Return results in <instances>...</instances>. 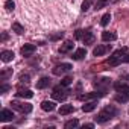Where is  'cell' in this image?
Returning a JSON list of instances; mask_svg holds the SVG:
<instances>
[{
	"instance_id": "20",
	"label": "cell",
	"mask_w": 129,
	"mask_h": 129,
	"mask_svg": "<svg viewBox=\"0 0 129 129\" xmlns=\"http://www.w3.org/2000/svg\"><path fill=\"white\" fill-rule=\"evenodd\" d=\"M96 106H97V103L94 100H91V102H87L85 105H82V111L84 112H91V111L96 109Z\"/></svg>"
},
{
	"instance_id": "3",
	"label": "cell",
	"mask_w": 129,
	"mask_h": 129,
	"mask_svg": "<svg viewBox=\"0 0 129 129\" xmlns=\"http://www.w3.org/2000/svg\"><path fill=\"white\" fill-rule=\"evenodd\" d=\"M69 93H70V90L67 87H64V85L59 84V85H56L52 90V99H55L58 102H62V100H66L69 97Z\"/></svg>"
},
{
	"instance_id": "2",
	"label": "cell",
	"mask_w": 129,
	"mask_h": 129,
	"mask_svg": "<svg viewBox=\"0 0 129 129\" xmlns=\"http://www.w3.org/2000/svg\"><path fill=\"white\" fill-rule=\"evenodd\" d=\"M115 114H117V108L112 106V105H106V106L97 114L96 121H97V123H106V121H109L112 117H115Z\"/></svg>"
},
{
	"instance_id": "33",
	"label": "cell",
	"mask_w": 129,
	"mask_h": 129,
	"mask_svg": "<svg viewBox=\"0 0 129 129\" xmlns=\"http://www.w3.org/2000/svg\"><path fill=\"white\" fill-rule=\"evenodd\" d=\"M82 37H84V30H81V29L75 30V40H81L82 41Z\"/></svg>"
},
{
	"instance_id": "22",
	"label": "cell",
	"mask_w": 129,
	"mask_h": 129,
	"mask_svg": "<svg viewBox=\"0 0 129 129\" xmlns=\"http://www.w3.org/2000/svg\"><path fill=\"white\" fill-rule=\"evenodd\" d=\"M111 2H112V0H97V3H96L94 9H96V11H99V9L105 8V6H108V5H109Z\"/></svg>"
},
{
	"instance_id": "7",
	"label": "cell",
	"mask_w": 129,
	"mask_h": 129,
	"mask_svg": "<svg viewBox=\"0 0 129 129\" xmlns=\"http://www.w3.org/2000/svg\"><path fill=\"white\" fill-rule=\"evenodd\" d=\"M106 93H103V91H94V93H87V94H82V96H79L78 99L79 100H94V99H99V97H103Z\"/></svg>"
},
{
	"instance_id": "31",
	"label": "cell",
	"mask_w": 129,
	"mask_h": 129,
	"mask_svg": "<svg viewBox=\"0 0 129 129\" xmlns=\"http://www.w3.org/2000/svg\"><path fill=\"white\" fill-rule=\"evenodd\" d=\"M62 37H64V32H58V34H55V35H50L49 40H50V41H56V40H61Z\"/></svg>"
},
{
	"instance_id": "11",
	"label": "cell",
	"mask_w": 129,
	"mask_h": 129,
	"mask_svg": "<svg viewBox=\"0 0 129 129\" xmlns=\"http://www.w3.org/2000/svg\"><path fill=\"white\" fill-rule=\"evenodd\" d=\"M94 34L91 32V29H87V30H84V37H82V41H84V44H93L94 43Z\"/></svg>"
},
{
	"instance_id": "14",
	"label": "cell",
	"mask_w": 129,
	"mask_h": 129,
	"mask_svg": "<svg viewBox=\"0 0 129 129\" xmlns=\"http://www.w3.org/2000/svg\"><path fill=\"white\" fill-rule=\"evenodd\" d=\"M73 46H75V44H73V41H66L64 44H61V47H59V50H58V52H59L61 55H67V53L73 49Z\"/></svg>"
},
{
	"instance_id": "15",
	"label": "cell",
	"mask_w": 129,
	"mask_h": 129,
	"mask_svg": "<svg viewBox=\"0 0 129 129\" xmlns=\"http://www.w3.org/2000/svg\"><path fill=\"white\" fill-rule=\"evenodd\" d=\"M85 56H87V50H85L84 47H81V49L75 50V52H73V55H72V58H73L75 61H81V59H84Z\"/></svg>"
},
{
	"instance_id": "29",
	"label": "cell",
	"mask_w": 129,
	"mask_h": 129,
	"mask_svg": "<svg viewBox=\"0 0 129 129\" xmlns=\"http://www.w3.org/2000/svg\"><path fill=\"white\" fill-rule=\"evenodd\" d=\"M127 99H129V96H127V94H123V93H118V94H115V100H117V102H121V103H124V102H127Z\"/></svg>"
},
{
	"instance_id": "25",
	"label": "cell",
	"mask_w": 129,
	"mask_h": 129,
	"mask_svg": "<svg viewBox=\"0 0 129 129\" xmlns=\"http://www.w3.org/2000/svg\"><path fill=\"white\" fill-rule=\"evenodd\" d=\"M94 2H96V0H84V2H82V8H81L82 12H87V11L91 8V5H93Z\"/></svg>"
},
{
	"instance_id": "34",
	"label": "cell",
	"mask_w": 129,
	"mask_h": 129,
	"mask_svg": "<svg viewBox=\"0 0 129 129\" xmlns=\"http://www.w3.org/2000/svg\"><path fill=\"white\" fill-rule=\"evenodd\" d=\"M8 90H9V85L3 82V84H2V87H0V93H2V94H5V93H6Z\"/></svg>"
},
{
	"instance_id": "36",
	"label": "cell",
	"mask_w": 129,
	"mask_h": 129,
	"mask_svg": "<svg viewBox=\"0 0 129 129\" xmlns=\"http://www.w3.org/2000/svg\"><path fill=\"white\" fill-rule=\"evenodd\" d=\"M6 40H8V34H6V32H5V34H3V35H2V41H6Z\"/></svg>"
},
{
	"instance_id": "24",
	"label": "cell",
	"mask_w": 129,
	"mask_h": 129,
	"mask_svg": "<svg viewBox=\"0 0 129 129\" xmlns=\"http://www.w3.org/2000/svg\"><path fill=\"white\" fill-rule=\"evenodd\" d=\"M12 30L15 32V34H18V35H21V34H24V27L20 24V23H12Z\"/></svg>"
},
{
	"instance_id": "26",
	"label": "cell",
	"mask_w": 129,
	"mask_h": 129,
	"mask_svg": "<svg viewBox=\"0 0 129 129\" xmlns=\"http://www.w3.org/2000/svg\"><path fill=\"white\" fill-rule=\"evenodd\" d=\"M78 126H79V121H78L76 118L69 120V121H66V124H64V127H66V129H70V127H78Z\"/></svg>"
},
{
	"instance_id": "1",
	"label": "cell",
	"mask_w": 129,
	"mask_h": 129,
	"mask_svg": "<svg viewBox=\"0 0 129 129\" xmlns=\"http://www.w3.org/2000/svg\"><path fill=\"white\" fill-rule=\"evenodd\" d=\"M126 62H129V49L127 47H121V49L115 50L106 61L109 67H117L120 64H126Z\"/></svg>"
},
{
	"instance_id": "18",
	"label": "cell",
	"mask_w": 129,
	"mask_h": 129,
	"mask_svg": "<svg viewBox=\"0 0 129 129\" xmlns=\"http://www.w3.org/2000/svg\"><path fill=\"white\" fill-rule=\"evenodd\" d=\"M102 40H103V41H114V40H117V34H115V32L105 30V32L102 34Z\"/></svg>"
},
{
	"instance_id": "6",
	"label": "cell",
	"mask_w": 129,
	"mask_h": 129,
	"mask_svg": "<svg viewBox=\"0 0 129 129\" xmlns=\"http://www.w3.org/2000/svg\"><path fill=\"white\" fill-rule=\"evenodd\" d=\"M93 84H94V87H96L99 91L106 93V91H108V88L111 87V79H108V78H102V79H96Z\"/></svg>"
},
{
	"instance_id": "16",
	"label": "cell",
	"mask_w": 129,
	"mask_h": 129,
	"mask_svg": "<svg viewBox=\"0 0 129 129\" xmlns=\"http://www.w3.org/2000/svg\"><path fill=\"white\" fill-rule=\"evenodd\" d=\"M0 59H2L3 62H11L14 59V52L12 50H3L2 53H0Z\"/></svg>"
},
{
	"instance_id": "8",
	"label": "cell",
	"mask_w": 129,
	"mask_h": 129,
	"mask_svg": "<svg viewBox=\"0 0 129 129\" xmlns=\"http://www.w3.org/2000/svg\"><path fill=\"white\" fill-rule=\"evenodd\" d=\"M109 50H111V44H100V46H97V47L93 49V55L94 56H103Z\"/></svg>"
},
{
	"instance_id": "12",
	"label": "cell",
	"mask_w": 129,
	"mask_h": 129,
	"mask_svg": "<svg viewBox=\"0 0 129 129\" xmlns=\"http://www.w3.org/2000/svg\"><path fill=\"white\" fill-rule=\"evenodd\" d=\"M35 50H37V46H35V44H24L20 52H21L23 56H30Z\"/></svg>"
},
{
	"instance_id": "27",
	"label": "cell",
	"mask_w": 129,
	"mask_h": 129,
	"mask_svg": "<svg viewBox=\"0 0 129 129\" xmlns=\"http://www.w3.org/2000/svg\"><path fill=\"white\" fill-rule=\"evenodd\" d=\"M18 81H20V84H29L30 82V76L27 73H21L18 76Z\"/></svg>"
},
{
	"instance_id": "32",
	"label": "cell",
	"mask_w": 129,
	"mask_h": 129,
	"mask_svg": "<svg viewBox=\"0 0 129 129\" xmlns=\"http://www.w3.org/2000/svg\"><path fill=\"white\" fill-rule=\"evenodd\" d=\"M5 8H6V11H14V8H15V3L12 2V0H8V2L5 3Z\"/></svg>"
},
{
	"instance_id": "10",
	"label": "cell",
	"mask_w": 129,
	"mask_h": 129,
	"mask_svg": "<svg viewBox=\"0 0 129 129\" xmlns=\"http://www.w3.org/2000/svg\"><path fill=\"white\" fill-rule=\"evenodd\" d=\"M14 118V112L8 108L2 109V112H0V121H11Z\"/></svg>"
},
{
	"instance_id": "28",
	"label": "cell",
	"mask_w": 129,
	"mask_h": 129,
	"mask_svg": "<svg viewBox=\"0 0 129 129\" xmlns=\"http://www.w3.org/2000/svg\"><path fill=\"white\" fill-rule=\"evenodd\" d=\"M109 20H111V14L106 12V14L102 15V18H100V24H102V26H106V24L109 23Z\"/></svg>"
},
{
	"instance_id": "4",
	"label": "cell",
	"mask_w": 129,
	"mask_h": 129,
	"mask_svg": "<svg viewBox=\"0 0 129 129\" xmlns=\"http://www.w3.org/2000/svg\"><path fill=\"white\" fill-rule=\"evenodd\" d=\"M11 106H12V109L18 111V112H21V114H29V112L32 111V105H30V103H27V102L12 100V102H11Z\"/></svg>"
},
{
	"instance_id": "13",
	"label": "cell",
	"mask_w": 129,
	"mask_h": 129,
	"mask_svg": "<svg viewBox=\"0 0 129 129\" xmlns=\"http://www.w3.org/2000/svg\"><path fill=\"white\" fill-rule=\"evenodd\" d=\"M114 90L117 93H123V94H127L129 96V85H126L123 82H115L114 84Z\"/></svg>"
},
{
	"instance_id": "21",
	"label": "cell",
	"mask_w": 129,
	"mask_h": 129,
	"mask_svg": "<svg viewBox=\"0 0 129 129\" xmlns=\"http://www.w3.org/2000/svg\"><path fill=\"white\" fill-rule=\"evenodd\" d=\"M55 108H56V106H55V103H53V102L44 100V102L41 103V109H43V111H49V112H50V111H53Z\"/></svg>"
},
{
	"instance_id": "5",
	"label": "cell",
	"mask_w": 129,
	"mask_h": 129,
	"mask_svg": "<svg viewBox=\"0 0 129 129\" xmlns=\"http://www.w3.org/2000/svg\"><path fill=\"white\" fill-rule=\"evenodd\" d=\"M72 69H73L72 64L62 62V64H58V66H55V67L52 69V73H53L55 76H61V75H64V73H69Z\"/></svg>"
},
{
	"instance_id": "23",
	"label": "cell",
	"mask_w": 129,
	"mask_h": 129,
	"mask_svg": "<svg viewBox=\"0 0 129 129\" xmlns=\"http://www.w3.org/2000/svg\"><path fill=\"white\" fill-rule=\"evenodd\" d=\"M9 76H12V69H5V70H2V73H0V79H2L3 82H5Z\"/></svg>"
},
{
	"instance_id": "30",
	"label": "cell",
	"mask_w": 129,
	"mask_h": 129,
	"mask_svg": "<svg viewBox=\"0 0 129 129\" xmlns=\"http://www.w3.org/2000/svg\"><path fill=\"white\" fill-rule=\"evenodd\" d=\"M72 82H73V78H72V76H66V78H62V81H61V85H64V87H69Z\"/></svg>"
},
{
	"instance_id": "9",
	"label": "cell",
	"mask_w": 129,
	"mask_h": 129,
	"mask_svg": "<svg viewBox=\"0 0 129 129\" xmlns=\"http://www.w3.org/2000/svg\"><path fill=\"white\" fill-rule=\"evenodd\" d=\"M17 97H23V99H30L34 97V93L29 90V88H23L21 85H18V90H17Z\"/></svg>"
},
{
	"instance_id": "19",
	"label": "cell",
	"mask_w": 129,
	"mask_h": 129,
	"mask_svg": "<svg viewBox=\"0 0 129 129\" xmlns=\"http://www.w3.org/2000/svg\"><path fill=\"white\" fill-rule=\"evenodd\" d=\"M50 82H52V81H50L49 78H41V79L37 82V88H38V90H44V88H47V87L50 85Z\"/></svg>"
},
{
	"instance_id": "17",
	"label": "cell",
	"mask_w": 129,
	"mask_h": 129,
	"mask_svg": "<svg viewBox=\"0 0 129 129\" xmlns=\"http://www.w3.org/2000/svg\"><path fill=\"white\" fill-rule=\"evenodd\" d=\"M73 111H75V106L73 105H61V108H59V114L61 115H69Z\"/></svg>"
},
{
	"instance_id": "35",
	"label": "cell",
	"mask_w": 129,
	"mask_h": 129,
	"mask_svg": "<svg viewBox=\"0 0 129 129\" xmlns=\"http://www.w3.org/2000/svg\"><path fill=\"white\" fill-rule=\"evenodd\" d=\"M85 127L91 129V127H94V124H93V123H87V124H84V129H85Z\"/></svg>"
}]
</instances>
